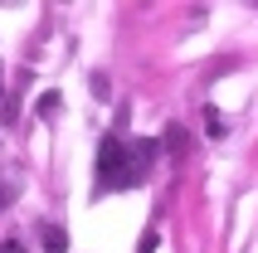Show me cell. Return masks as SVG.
I'll return each instance as SVG.
<instances>
[{
    "label": "cell",
    "mask_w": 258,
    "mask_h": 253,
    "mask_svg": "<svg viewBox=\"0 0 258 253\" xmlns=\"http://www.w3.org/2000/svg\"><path fill=\"white\" fill-rule=\"evenodd\" d=\"M137 180H142V170L132 166V146L117 141V137H107L98 146V185L102 190H132Z\"/></svg>",
    "instance_id": "obj_1"
},
{
    "label": "cell",
    "mask_w": 258,
    "mask_h": 253,
    "mask_svg": "<svg viewBox=\"0 0 258 253\" xmlns=\"http://www.w3.org/2000/svg\"><path fill=\"white\" fill-rule=\"evenodd\" d=\"M156 156H161V141H132V166L142 170V175L151 170V161H156Z\"/></svg>",
    "instance_id": "obj_2"
},
{
    "label": "cell",
    "mask_w": 258,
    "mask_h": 253,
    "mask_svg": "<svg viewBox=\"0 0 258 253\" xmlns=\"http://www.w3.org/2000/svg\"><path fill=\"white\" fill-rule=\"evenodd\" d=\"M185 146H190V141H185V126H180V122H171L166 132H161V151H171V156H185Z\"/></svg>",
    "instance_id": "obj_3"
},
{
    "label": "cell",
    "mask_w": 258,
    "mask_h": 253,
    "mask_svg": "<svg viewBox=\"0 0 258 253\" xmlns=\"http://www.w3.org/2000/svg\"><path fill=\"white\" fill-rule=\"evenodd\" d=\"M39 243H44V253H69V234H63L58 224H44Z\"/></svg>",
    "instance_id": "obj_4"
},
{
    "label": "cell",
    "mask_w": 258,
    "mask_h": 253,
    "mask_svg": "<svg viewBox=\"0 0 258 253\" xmlns=\"http://www.w3.org/2000/svg\"><path fill=\"white\" fill-rule=\"evenodd\" d=\"M34 112H39V117H54V112H58V93H54V88L39 93V107H34Z\"/></svg>",
    "instance_id": "obj_5"
},
{
    "label": "cell",
    "mask_w": 258,
    "mask_h": 253,
    "mask_svg": "<svg viewBox=\"0 0 258 253\" xmlns=\"http://www.w3.org/2000/svg\"><path fill=\"white\" fill-rule=\"evenodd\" d=\"M15 200H20V185H15V180H0V210H10Z\"/></svg>",
    "instance_id": "obj_6"
},
{
    "label": "cell",
    "mask_w": 258,
    "mask_h": 253,
    "mask_svg": "<svg viewBox=\"0 0 258 253\" xmlns=\"http://www.w3.org/2000/svg\"><path fill=\"white\" fill-rule=\"evenodd\" d=\"M156 243H161V234H156V229H146L142 243H137V253H156Z\"/></svg>",
    "instance_id": "obj_7"
},
{
    "label": "cell",
    "mask_w": 258,
    "mask_h": 253,
    "mask_svg": "<svg viewBox=\"0 0 258 253\" xmlns=\"http://www.w3.org/2000/svg\"><path fill=\"white\" fill-rule=\"evenodd\" d=\"M205 126H210V137H224V122H219V112H215V107L205 112Z\"/></svg>",
    "instance_id": "obj_8"
},
{
    "label": "cell",
    "mask_w": 258,
    "mask_h": 253,
    "mask_svg": "<svg viewBox=\"0 0 258 253\" xmlns=\"http://www.w3.org/2000/svg\"><path fill=\"white\" fill-rule=\"evenodd\" d=\"M0 253H25V248H20L15 239H5V243H0Z\"/></svg>",
    "instance_id": "obj_9"
},
{
    "label": "cell",
    "mask_w": 258,
    "mask_h": 253,
    "mask_svg": "<svg viewBox=\"0 0 258 253\" xmlns=\"http://www.w3.org/2000/svg\"><path fill=\"white\" fill-rule=\"evenodd\" d=\"M5 102H10V98H5V73H0V107H5Z\"/></svg>",
    "instance_id": "obj_10"
}]
</instances>
